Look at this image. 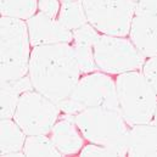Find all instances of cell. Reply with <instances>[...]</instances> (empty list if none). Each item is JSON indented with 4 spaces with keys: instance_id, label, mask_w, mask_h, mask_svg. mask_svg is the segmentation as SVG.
Segmentation results:
<instances>
[{
    "instance_id": "cell-2",
    "label": "cell",
    "mask_w": 157,
    "mask_h": 157,
    "mask_svg": "<svg viewBox=\"0 0 157 157\" xmlns=\"http://www.w3.org/2000/svg\"><path fill=\"white\" fill-rule=\"evenodd\" d=\"M75 122L85 141L106 146L117 156H127L130 127L119 110L90 107L77 113Z\"/></svg>"
},
{
    "instance_id": "cell-10",
    "label": "cell",
    "mask_w": 157,
    "mask_h": 157,
    "mask_svg": "<svg viewBox=\"0 0 157 157\" xmlns=\"http://www.w3.org/2000/svg\"><path fill=\"white\" fill-rule=\"evenodd\" d=\"M49 136L62 156L79 155L85 140L75 122V116L66 113H61Z\"/></svg>"
},
{
    "instance_id": "cell-25",
    "label": "cell",
    "mask_w": 157,
    "mask_h": 157,
    "mask_svg": "<svg viewBox=\"0 0 157 157\" xmlns=\"http://www.w3.org/2000/svg\"><path fill=\"white\" fill-rule=\"evenodd\" d=\"M133 1H135V2H136V1H138V0H133Z\"/></svg>"
},
{
    "instance_id": "cell-8",
    "label": "cell",
    "mask_w": 157,
    "mask_h": 157,
    "mask_svg": "<svg viewBox=\"0 0 157 157\" xmlns=\"http://www.w3.org/2000/svg\"><path fill=\"white\" fill-rule=\"evenodd\" d=\"M61 113L56 102L32 89L21 94L13 121L27 135H49Z\"/></svg>"
},
{
    "instance_id": "cell-17",
    "label": "cell",
    "mask_w": 157,
    "mask_h": 157,
    "mask_svg": "<svg viewBox=\"0 0 157 157\" xmlns=\"http://www.w3.org/2000/svg\"><path fill=\"white\" fill-rule=\"evenodd\" d=\"M23 154L25 156H62L49 135H27Z\"/></svg>"
},
{
    "instance_id": "cell-4",
    "label": "cell",
    "mask_w": 157,
    "mask_h": 157,
    "mask_svg": "<svg viewBox=\"0 0 157 157\" xmlns=\"http://www.w3.org/2000/svg\"><path fill=\"white\" fill-rule=\"evenodd\" d=\"M1 82L28 76L32 45L25 20L1 16Z\"/></svg>"
},
{
    "instance_id": "cell-18",
    "label": "cell",
    "mask_w": 157,
    "mask_h": 157,
    "mask_svg": "<svg viewBox=\"0 0 157 157\" xmlns=\"http://www.w3.org/2000/svg\"><path fill=\"white\" fill-rule=\"evenodd\" d=\"M20 96L10 82H1V118H13Z\"/></svg>"
},
{
    "instance_id": "cell-1",
    "label": "cell",
    "mask_w": 157,
    "mask_h": 157,
    "mask_svg": "<svg viewBox=\"0 0 157 157\" xmlns=\"http://www.w3.org/2000/svg\"><path fill=\"white\" fill-rule=\"evenodd\" d=\"M28 76L38 93L56 104L66 100L82 77L72 44L32 48Z\"/></svg>"
},
{
    "instance_id": "cell-15",
    "label": "cell",
    "mask_w": 157,
    "mask_h": 157,
    "mask_svg": "<svg viewBox=\"0 0 157 157\" xmlns=\"http://www.w3.org/2000/svg\"><path fill=\"white\" fill-rule=\"evenodd\" d=\"M57 20L63 27H66L72 32L75 29H78L79 27L86 25L88 18H86L82 0L62 1Z\"/></svg>"
},
{
    "instance_id": "cell-6",
    "label": "cell",
    "mask_w": 157,
    "mask_h": 157,
    "mask_svg": "<svg viewBox=\"0 0 157 157\" xmlns=\"http://www.w3.org/2000/svg\"><path fill=\"white\" fill-rule=\"evenodd\" d=\"M94 61L98 71L118 76L132 71H141L146 57L129 37L100 34L94 44Z\"/></svg>"
},
{
    "instance_id": "cell-9",
    "label": "cell",
    "mask_w": 157,
    "mask_h": 157,
    "mask_svg": "<svg viewBox=\"0 0 157 157\" xmlns=\"http://www.w3.org/2000/svg\"><path fill=\"white\" fill-rule=\"evenodd\" d=\"M32 48L49 44L68 43L73 40V32L63 27L57 18L37 12L26 21Z\"/></svg>"
},
{
    "instance_id": "cell-21",
    "label": "cell",
    "mask_w": 157,
    "mask_h": 157,
    "mask_svg": "<svg viewBox=\"0 0 157 157\" xmlns=\"http://www.w3.org/2000/svg\"><path fill=\"white\" fill-rule=\"evenodd\" d=\"M61 7L60 0H38V12L49 16L51 18H57Z\"/></svg>"
},
{
    "instance_id": "cell-19",
    "label": "cell",
    "mask_w": 157,
    "mask_h": 157,
    "mask_svg": "<svg viewBox=\"0 0 157 157\" xmlns=\"http://www.w3.org/2000/svg\"><path fill=\"white\" fill-rule=\"evenodd\" d=\"M141 72L157 94V56L146 59Z\"/></svg>"
},
{
    "instance_id": "cell-20",
    "label": "cell",
    "mask_w": 157,
    "mask_h": 157,
    "mask_svg": "<svg viewBox=\"0 0 157 157\" xmlns=\"http://www.w3.org/2000/svg\"><path fill=\"white\" fill-rule=\"evenodd\" d=\"M79 156L88 157V156H117L111 149L96 144L88 143L86 145L83 146V149L79 152Z\"/></svg>"
},
{
    "instance_id": "cell-12",
    "label": "cell",
    "mask_w": 157,
    "mask_h": 157,
    "mask_svg": "<svg viewBox=\"0 0 157 157\" xmlns=\"http://www.w3.org/2000/svg\"><path fill=\"white\" fill-rule=\"evenodd\" d=\"M100 33L89 23L73 31L72 48L77 59L82 75L98 71L94 61V44Z\"/></svg>"
},
{
    "instance_id": "cell-7",
    "label": "cell",
    "mask_w": 157,
    "mask_h": 157,
    "mask_svg": "<svg viewBox=\"0 0 157 157\" xmlns=\"http://www.w3.org/2000/svg\"><path fill=\"white\" fill-rule=\"evenodd\" d=\"M88 23L100 34L128 37L135 16L133 0H82Z\"/></svg>"
},
{
    "instance_id": "cell-22",
    "label": "cell",
    "mask_w": 157,
    "mask_h": 157,
    "mask_svg": "<svg viewBox=\"0 0 157 157\" xmlns=\"http://www.w3.org/2000/svg\"><path fill=\"white\" fill-rule=\"evenodd\" d=\"M136 13H157V0H138L135 2Z\"/></svg>"
},
{
    "instance_id": "cell-13",
    "label": "cell",
    "mask_w": 157,
    "mask_h": 157,
    "mask_svg": "<svg viewBox=\"0 0 157 157\" xmlns=\"http://www.w3.org/2000/svg\"><path fill=\"white\" fill-rule=\"evenodd\" d=\"M127 156H157V124L150 122L130 127Z\"/></svg>"
},
{
    "instance_id": "cell-24",
    "label": "cell",
    "mask_w": 157,
    "mask_h": 157,
    "mask_svg": "<svg viewBox=\"0 0 157 157\" xmlns=\"http://www.w3.org/2000/svg\"><path fill=\"white\" fill-rule=\"evenodd\" d=\"M60 1L62 2V1H71V0H60Z\"/></svg>"
},
{
    "instance_id": "cell-16",
    "label": "cell",
    "mask_w": 157,
    "mask_h": 157,
    "mask_svg": "<svg viewBox=\"0 0 157 157\" xmlns=\"http://www.w3.org/2000/svg\"><path fill=\"white\" fill-rule=\"evenodd\" d=\"M1 16L27 21L38 12V0H1Z\"/></svg>"
},
{
    "instance_id": "cell-5",
    "label": "cell",
    "mask_w": 157,
    "mask_h": 157,
    "mask_svg": "<svg viewBox=\"0 0 157 157\" xmlns=\"http://www.w3.org/2000/svg\"><path fill=\"white\" fill-rule=\"evenodd\" d=\"M57 105L62 113L72 116L90 107L118 110L116 82L101 71L82 75L71 95Z\"/></svg>"
},
{
    "instance_id": "cell-11",
    "label": "cell",
    "mask_w": 157,
    "mask_h": 157,
    "mask_svg": "<svg viewBox=\"0 0 157 157\" xmlns=\"http://www.w3.org/2000/svg\"><path fill=\"white\" fill-rule=\"evenodd\" d=\"M128 37L146 59L157 56V13H136Z\"/></svg>"
},
{
    "instance_id": "cell-14",
    "label": "cell",
    "mask_w": 157,
    "mask_h": 157,
    "mask_svg": "<svg viewBox=\"0 0 157 157\" xmlns=\"http://www.w3.org/2000/svg\"><path fill=\"white\" fill-rule=\"evenodd\" d=\"M27 134L13 121V118H1L0 154L4 157H23V146Z\"/></svg>"
},
{
    "instance_id": "cell-23",
    "label": "cell",
    "mask_w": 157,
    "mask_h": 157,
    "mask_svg": "<svg viewBox=\"0 0 157 157\" xmlns=\"http://www.w3.org/2000/svg\"><path fill=\"white\" fill-rule=\"evenodd\" d=\"M152 122L157 124V106H156V110H155V115H154V119H152Z\"/></svg>"
},
{
    "instance_id": "cell-3",
    "label": "cell",
    "mask_w": 157,
    "mask_h": 157,
    "mask_svg": "<svg viewBox=\"0 0 157 157\" xmlns=\"http://www.w3.org/2000/svg\"><path fill=\"white\" fill-rule=\"evenodd\" d=\"M118 110L129 127L150 123L157 106V94L141 71L116 76Z\"/></svg>"
}]
</instances>
